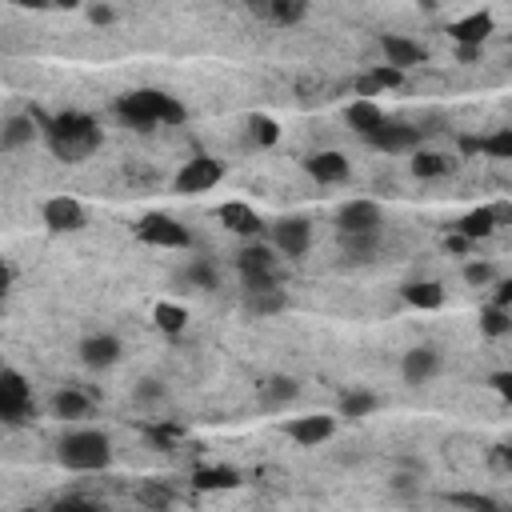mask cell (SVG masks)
Masks as SVG:
<instances>
[{
	"label": "cell",
	"instance_id": "obj_39",
	"mask_svg": "<svg viewBox=\"0 0 512 512\" xmlns=\"http://www.w3.org/2000/svg\"><path fill=\"white\" fill-rule=\"evenodd\" d=\"M464 280L476 288V284H488L492 280V264H464Z\"/></svg>",
	"mask_w": 512,
	"mask_h": 512
},
{
	"label": "cell",
	"instance_id": "obj_19",
	"mask_svg": "<svg viewBox=\"0 0 512 512\" xmlns=\"http://www.w3.org/2000/svg\"><path fill=\"white\" fill-rule=\"evenodd\" d=\"M436 372H440V352L428 348V344L404 352V360H400V376H404L408 384H428Z\"/></svg>",
	"mask_w": 512,
	"mask_h": 512
},
{
	"label": "cell",
	"instance_id": "obj_43",
	"mask_svg": "<svg viewBox=\"0 0 512 512\" xmlns=\"http://www.w3.org/2000/svg\"><path fill=\"white\" fill-rule=\"evenodd\" d=\"M136 396H140V400H160V396H164V388H160L156 380H140V388H136Z\"/></svg>",
	"mask_w": 512,
	"mask_h": 512
},
{
	"label": "cell",
	"instance_id": "obj_6",
	"mask_svg": "<svg viewBox=\"0 0 512 512\" xmlns=\"http://www.w3.org/2000/svg\"><path fill=\"white\" fill-rule=\"evenodd\" d=\"M380 224H384V212L376 200H348L340 204L336 212V232L340 240H352V236H380Z\"/></svg>",
	"mask_w": 512,
	"mask_h": 512
},
{
	"label": "cell",
	"instance_id": "obj_34",
	"mask_svg": "<svg viewBox=\"0 0 512 512\" xmlns=\"http://www.w3.org/2000/svg\"><path fill=\"white\" fill-rule=\"evenodd\" d=\"M480 152H488L496 160H512V128H496V132L480 136Z\"/></svg>",
	"mask_w": 512,
	"mask_h": 512
},
{
	"label": "cell",
	"instance_id": "obj_32",
	"mask_svg": "<svg viewBox=\"0 0 512 512\" xmlns=\"http://www.w3.org/2000/svg\"><path fill=\"white\" fill-rule=\"evenodd\" d=\"M480 332L484 336H508L512 332V312L508 308H500V304H488V308H480Z\"/></svg>",
	"mask_w": 512,
	"mask_h": 512
},
{
	"label": "cell",
	"instance_id": "obj_46",
	"mask_svg": "<svg viewBox=\"0 0 512 512\" xmlns=\"http://www.w3.org/2000/svg\"><path fill=\"white\" fill-rule=\"evenodd\" d=\"M20 512H40V508H20Z\"/></svg>",
	"mask_w": 512,
	"mask_h": 512
},
{
	"label": "cell",
	"instance_id": "obj_23",
	"mask_svg": "<svg viewBox=\"0 0 512 512\" xmlns=\"http://www.w3.org/2000/svg\"><path fill=\"white\" fill-rule=\"evenodd\" d=\"M236 484H240V472L228 468V464L196 468V472H192V488H200V492H224V488H236Z\"/></svg>",
	"mask_w": 512,
	"mask_h": 512
},
{
	"label": "cell",
	"instance_id": "obj_2",
	"mask_svg": "<svg viewBox=\"0 0 512 512\" xmlns=\"http://www.w3.org/2000/svg\"><path fill=\"white\" fill-rule=\"evenodd\" d=\"M116 116L144 132V128H156V124H184L188 112L176 96H168L160 88H136V92L116 100Z\"/></svg>",
	"mask_w": 512,
	"mask_h": 512
},
{
	"label": "cell",
	"instance_id": "obj_33",
	"mask_svg": "<svg viewBox=\"0 0 512 512\" xmlns=\"http://www.w3.org/2000/svg\"><path fill=\"white\" fill-rule=\"evenodd\" d=\"M248 136H252L260 148H272V144L280 140V124H276L272 116H264V112H252V116H248Z\"/></svg>",
	"mask_w": 512,
	"mask_h": 512
},
{
	"label": "cell",
	"instance_id": "obj_36",
	"mask_svg": "<svg viewBox=\"0 0 512 512\" xmlns=\"http://www.w3.org/2000/svg\"><path fill=\"white\" fill-rule=\"evenodd\" d=\"M448 500H452L456 508H464V512H504L492 496H480V492H452Z\"/></svg>",
	"mask_w": 512,
	"mask_h": 512
},
{
	"label": "cell",
	"instance_id": "obj_14",
	"mask_svg": "<svg viewBox=\"0 0 512 512\" xmlns=\"http://www.w3.org/2000/svg\"><path fill=\"white\" fill-rule=\"evenodd\" d=\"M380 52H384V64H392V68H400V72L428 60V52H424L416 40L400 36V32H384V36H380Z\"/></svg>",
	"mask_w": 512,
	"mask_h": 512
},
{
	"label": "cell",
	"instance_id": "obj_26",
	"mask_svg": "<svg viewBox=\"0 0 512 512\" xmlns=\"http://www.w3.org/2000/svg\"><path fill=\"white\" fill-rule=\"evenodd\" d=\"M256 12H264L268 20L276 24H300L308 16V4L304 0H268V4H252Z\"/></svg>",
	"mask_w": 512,
	"mask_h": 512
},
{
	"label": "cell",
	"instance_id": "obj_12",
	"mask_svg": "<svg viewBox=\"0 0 512 512\" xmlns=\"http://www.w3.org/2000/svg\"><path fill=\"white\" fill-rule=\"evenodd\" d=\"M492 28H496L492 12H468V16H460V20L448 24V36H452L460 48H480V44L492 36Z\"/></svg>",
	"mask_w": 512,
	"mask_h": 512
},
{
	"label": "cell",
	"instance_id": "obj_41",
	"mask_svg": "<svg viewBox=\"0 0 512 512\" xmlns=\"http://www.w3.org/2000/svg\"><path fill=\"white\" fill-rule=\"evenodd\" d=\"M492 388H496V396H504V400L512 404V368H508V372H496V376H492Z\"/></svg>",
	"mask_w": 512,
	"mask_h": 512
},
{
	"label": "cell",
	"instance_id": "obj_24",
	"mask_svg": "<svg viewBox=\"0 0 512 512\" xmlns=\"http://www.w3.org/2000/svg\"><path fill=\"white\" fill-rule=\"evenodd\" d=\"M36 120L32 116H8L4 120V128H0V144L12 152V148H24V144H32L36 140Z\"/></svg>",
	"mask_w": 512,
	"mask_h": 512
},
{
	"label": "cell",
	"instance_id": "obj_25",
	"mask_svg": "<svg viewBox=\"0 0 512 512\" xmlns=\"http://www.w3.org/2000/svg\"><path fill=\"white\" fill-rule=\"evenodd\" d=\"M296 396H300V384H296L292 376H272V380L260 388V400H264V408H288Z\"/></svg>",
	"mask_w": 512,
	"mask_h": 512
},
{
	"label": "cell",
	"instance_id": "obj_29",
	"mask_svg": "<svg viewBox=\"0 0 512 512\" xmlns=\"http://www.w3.org/2000/svg\"><path fill=\"white\" fill-rule=\"evenodd\" d=\"M284 304H288L284 288H268V292H244V308H248V312H256V316H276V312H284Z\"/></svg>",
	"mask_w": 512,
	"mask_h": 512
},
{
	"label": "cell",
	"instance_id": "obj_17",
	"mask_svg": "<svg viewBox=\"0 0 512 512\" xmlns=\"http://www.w3.org/2000/svg\"><path fill=\"white\" fill-rule=\"evenodd\" d=\"M400 84H404V72H400V68H392V64H372L368 72L356 76V100H372V96H380V92H388V88H400Z\"/></svg>",
	"mask_w": 512,
	"mask_h": 512
},
{
	"label": "cell",
	"instance_id": "obj_45",
	"mask_svg": "<svg viewBox=\"0 0 512 512\" xmlns=\"http://www.w3.org/2000/svg\"><path fill=\"white\" fill-rule=\"evenodd\" d=\"M496 456H500V464L512 472V440H508V444H500V452H496Z\"/></svg>",
	"mask_w": 512,
	"mask_h": 512
},
{
	"label": "cell",
	"instance_id": "obj_27",
	"mask_svg": "<svg viewBox=\"0 0 512 512\" xmlns=\"http://www.w3.org/2000/svg\"><path fill=\"white\" fill-rule=\"evenodd\" d=\"M88 396L80 392V388H60L56 396H52V416H60V420H80L84 412H88Z\"/></svg>",
	"mask_w": 512,
	"mask_h": 512
},
{
	"label": "cell",
	"instance_id": "obj_5",
	"mask_svg": "<svg viewBox=\"0 0 512 512\" xmlns=\"http://www.w3.org/2000/svg\"><path fill=\"white\" fill-rule=\"evenodd\" d=\"M0 416H4V424H24L28 416H36L32 384L16 368H4L0 372Z\"/></svg>",
	"mask_w": 512,
	"mask_h": 512
},
{
	"label": "cell",
	"instance_id": "obj_31",
	"mask_svg": "<svg viewBox=\"0 0 512 512\" xmlns=\"http://www.w3.org/2000/svg\"><path fill=\"white\" fill-rule=\"evenodd\" d=\"M452 164H448V156H440V152H412V176H420V180H436V176H444Z\"/></svg>",
	"mask_w": 512,
	"mask_h": 512
},
{
	"label": "cell",
	"instance_id": "obj_22",
	"mask_svg": "<svg viewBox=\"0 0 512 512\" xmlns=\"http://www.w3.org/2000/svg\"><path fill=\"white\" fill-rule=\"evenodd\" d=\"M400 296H404V304H412L416 312H436V308L444 304V288H440L436 280H412V284L400 288Z\"/></svg>",
	"mask_w": 512,
	"mask_h": 512
},
{
	"label": "cell",
	"instance_id": "obj_35",
	"mask_svg": "<svg viewBox=\"0 0 512 512\" xmlns=\"http://www.w3.org/2000/svg\"><path fill=\"white\" fill-rule=\"evenodd\" d=\"M180 280H184V284H192V288H204V292H208V288H216V272H212V264H208V260H192V264L180 272Z\"/></svg>",
	"mask_w": 512,
	"mask_h": 512
},
{
	"label": "cell",
	"instance_id": "obj_1",
	"mask_svg": "<svg viewBox=\"0 0 512 512\" xmlns=\"http://www.w3.org/2000/svg\"><path fill=\"white\" fill-rule=\"evenodd\" d=\"M40 128H44L48 148L68 164H80L88 152L100 148V124L84 112H60L52 120H40Z\"/></svg>",
	"mask_w": 512,
	"mask_h": 512
},
{
	"label": "cell",
	"instance_id": "obj_42",
	"mask_svg": "<svg viewBox=\"0 0 512 512\" xmlns=\"http://www.w3.org/2000/svg\"><path fill=\"white\" fill-rule=\"evenodd\" d=\"M88 20H92V24H112V20H116V8H108V4H92V8H88Z\"/></svg>",
	"mask_w": 512,
	"mask_h": 512
},
{
	"label": "cell",
	"instance_id": "obj_30",
	"mask_svg": "<svg viewBox=\"0 0 512 512\" xmlns=\"http://www.w3.org/2000/svg\"><path fill=\"white\" fill-rule=\"evenodd\" d=\"M152 320H156V328H160V332L180 336V332H184V324H188V312H184L180 304H172V300H160V304L152 308Z\"/></svg>",
	"mask_w": 512,
	"mask_h": 512
},
{
	"label": "cell",
	"instance_id": "obj_21",
	"mask_svg": "<svg viewBox=\"0 0 512 512\" xmlns=\"http://www.w3.org/2000/svg\"><path fill=\"white\" fill-rule=\"evenodd\" d=\"M496 220H500L496 208H472V212H464V216L456 220V236H464L468 244H472V240H484V236L496 232Z\"/></svg>",
	"mask_w": 512,
	"mask_h": 512
},
{
	"label": "cell",
	"instance_id": "obj_40",
	"mask_svg": "<svg viewBox=\"0 0 512 512\" xmlns=\"http://www.w3.org/2000/svg\"><path fill=\"white\" fill-rule=\"evenodd\" d=\"M44 512H100V508L88 504V500H60V504H52V508H44Z\"/></svg>",
	"mask_w": 512,
	"mask_h": 512
},
{
	"label": "cell",
	"instance_id": "obj_37",
	"mask_svg": "<svg viewBox=\"0 0 512 512\" xmlns=\"http://www.w3.org/2000/svg\"><path fill=\"white\" fill-rule=\"evenodd\" d=\"M136 496H140V504H148V508H156V512H164V508L172 504V492H168L164 484H156V480L140 484V488H136Z\"/></svg>",
	"mask_w": 512,
	"mask_h": 512
},
{
	"label": "cell",
	"instance_id": "obj_20",
	"mask_svg": "<svg viewBox=\"0 0 512 512\" xmlns=\"http://www.w3.org/2000/svg\"><path fill=\"white\" fill-rule=\"evenodd\" d=\"M344 120H348V128L360 136V140H368L372 132H380L384 128V108L376 104V100H352L348 108H344Z\"/></svg>",
	"mask_w": 512,
	"mask_h": 512
},
{
	"label": "cell",
	"instance_id": "obj_4",
	"mask_svg": "<svg viewBox=\"0 0 512 512\" xmlns=\"http://www.w3.org/2000/svg\"><path fill=\"white\" fill-rule=\"evenodd\" d=\"M236 268H240L244 292H268V288H280V284H276V248H268V244H260V240L240 248Z\"/></svg>",
	"mask_w": 512,
	"mask_h": 512
},
{
	"label": "cell",
	"instance_id": "obj_11",
	"mask_svg": "<svg viewBox=\"0 0 512 512\" xmlns=\"http://www.w3.org/2000/svg\"><path fill=\"white\" fill-rule=\"evenodd\" d=\"M332 432H336V416H324V412L288 420V436H292L300 448H316V444L332 440Z\"/></svg>",
	"mask_w": 512,
	"mask_h": 512
},
{
	"label": "cell",
	"instance_id": "obj_7",
	"mask_svg": "<svg viewBox=\"0 0 512 512\" xmlns=\"http://www.w3.org/2000/svg\"><path fill=\"white\" fill-rule=\"evenodd\" d=\"M220 180H224V164H220L216 156L200 152V156L184 160V168L176 172L172 188H176V192H184V196H196V192H208V188H216Z\"/></svg>",
	"mask_w": 512,
	"mask_h": 512
},
{
	"label": "cell",
	"instance_id": "obj_44",
	"mask_svg": "<svg viewBox=\"0 0 512 512\" xmlns=\"http://www.w3.org/2000/svg\"><path fill=\"white\" fill-rule=\"evenodd\" d=\"M492 304H500V308H508L512 312V276L508 280H500V288H496V300Z\"/></svg>",
	"mask_w": 512,
	"mask_h": 512
},
{
	"label": "cell",
	"instance_id": "obj_18",
	"mask_svg": "<svg viewBox=\"0 0 512 512\" xmlns=\"http://www.w3.org/2000/svg\"><path fill=\"white\" fill-rule=\"evenodd\" d=\"M80 360H84L88 368L104 372V368H112V364L120 360V340H116V336H108V332L84 336V340H80Z\"/></svg>",
	"mask_w": 512,
	"mask_h": 512
},
{
	"label": "cell",
	"instance_id": "obj_8",
	"mask_svg": "<svg viewBox=\"0 0 512 512\" xmlns=\"http://www.w3.org/2000/svg\"><path fill=\"white\" fill-rule=\"evenodd\" d=\"M136 240H144V244H152V248H188V244H192V232H188L180 220L164 216V212H148V216L136 224Z\"/></svg>",
	"mask_w": 512,
	"mask_h": 512
},
{
	"label": "cell",
	"instance_id": "obj_15",
	"mask_svg": "<svg viewBox=\"0 0 512 512\" xmlns=\"http://www.w3.org/2000/svg\"><path fill=\"white\" fill-rule=\"evenodd\" d=\"M304 172H308L316 184H340V180H348V156L336 152V148L312 152V156L304 160Z\"/></svg>",
	"mask_w": 512,
	"mask_h": 512
},
{
	"label": "cell",
	"instance_id": "obj_16",
	"mask_svg": "<svg viewBox=\"0 0 512 512\" xmlns=\"http://www.w3.org/2000/svg\"><path fill=\"white\" fill-rule=\"evenodd\" d=\"M368 144H372V148H380V152H416V144H420V128H412V124H396V120H384V128H380V132H372V136H368Z\"/></svg>",
	"mask_w": 512,
	"mask_h": 512
},
{
	"label": "cell",
	"instance_id": "obj_9",
	"mask_svg": "<svg viewBox=\"0 0 512 512\" xmlns=\"http://www.w3.org/2000/svg\"><path fill=\"white\" fill-rule=\"evenodd\" d=\"M308 244H312V224H308L304 216H284V220H276V228H272V248H276L280 256L300 260V256L308 252Z\"/></svg>",
	"mask_w": 512,
	"mask_h": 512
},
{
	"label": "cell",
	"instance_id": "obj_28",
	"mask_svg": "<svg viewBox=\"0 0 512 512\" xmlns=\"http://www.w3.org/2000/svg\"><path fill=\"white\" fill-rule=\"evenodd\" d=\"M376 408H380V396H376V392H368V388H352V392H344V396H340V416H348V420L372 416Z\"/></svg>",
	"mask_w": 512,
	"mask_h": 512
},
{
	"label": "cell",
	"instance_id": "obj_3",
	"mask_svg": "<svg viewBox=\"0 0 512 512\" xmlns=\"http://www.w3.org/2000/svg\"><path fill=\"white\" fill-rule=\"evenodd\" d=\"M56 460L68 472H104L112 464V440L100 428H76L56 444Z\"/></svg>",
	"mask_w": 512,
	"mask_h": 512
},
{
	"label": "cell",
	"instance_id": "obj_10",
	"mask_svg": "<svg viewBox=\"0 0 512 512\" xmlns=\"http://www.w3.org/2000/svg\"><path fill=\"white\" fill-rule=\"evenodd\" d=\"M40 216H44L48 232H80L88 224V212H84V204L76 196H52V200H44Z\"/></svg>",
	"mask_w": 512,
	"mask_h": 512
},
{
	"label": "cell",
	"instance_id": "obj_13",
	"mask_svg": "<svg viewBox=\"0 0 512 512\" xmlns=\"http://www.w3.org/2000/svg\"><path fill=\"white\" fill-rule=\"evenodd\" d=\"M216 216H220V224H224L228 232H236V236H244V240H256L260 228H264L260 212H256L252 204H244V200H228V204H220Z\"/></svg>",
	"mask_w": 512,
	"mask_h": 512
},
{
	"label": "cell",
	"instance_id": "obj_38",
	"mask_svg": "<svg viewBox=\"0 0 512 512\" xmlns=\"http://www.w3.org/2000/svg\"><path fill=\"white\" fill-rule=\"evenodd\" d=\"M376 244H380V236H352V240H344V252H348V260L364 264V260H372Z\"/></svg>",
	"mask_w": 512,
	"mask_h": 512
}]
</instances>
